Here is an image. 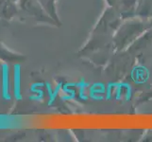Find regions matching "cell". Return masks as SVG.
Returning a JSON list of instances; mask_svg holds the SVG:
<instances>
[{"mask_svg":"<svg viewBox=\"0 0 152 142\" xmlns=\"http://www.w3.org/2000/svg\"><path fill=\"white\" fill-rule=\"evenodd\" d=\"M1 97L4 101H12L10 82V66L7 64L1 65Z\"/></svg>","mask_w":152,"mask_h":142,"instance_id":"obj_1","label":"cell"},{"mask_svg":"<svg viewBox=\"0 0 152 142\" xmlns=\"http://www.w3.org/2000/svg\"><path fill=\"white\" fill-rule=\"evenodd\" d=\"M21 67L19 65H13V97L15 101H21L22 99V94H21Z\"/></svg>","mask_w":152,"mask_h":142,"instance_id":"obj_2","label":"cell"}]
</instances>
